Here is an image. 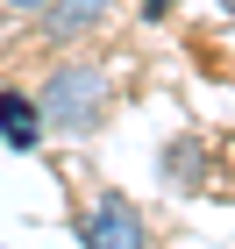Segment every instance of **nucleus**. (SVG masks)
<instances>
[{"label":"nucleus","instance_id":"1","mask_svg":"<svg viewBox=\"0 0 235 249\" xmlns=\"http://www.w3.org/2000/svg\"><path fill=\"white\" fill-rule=\"evenodd\" d=\"M43 128L50 135H100L107 128V107H114V78L100 64H57V71L36 86Z\"/></svg>","mask_w":235,"mask_h":249},{"label":"nucleus","instance_id":"2","mask_svg":"<svg viewBox=\"0 0 235 249\" xmlns=\"http://www.w3.org/2000/svg\"><path fill=\"white\" fill-rule=\"evenodd\" d=\"M72 235H78V249H150V221H143V207L121 185L100 192L93 207L72 221Z\"/></svg>","mask_w":235,"mask_h":249},{"label":"nucleus","instance_id":"3","mask_svg":"<svg viewBox=\"0 0 235 249\" xmlns=\"http://www.w3.org/2000/svg\"><path fill=\"white\" fill-rule=\"evenodd\" d=\"M43 107H36V93H21V86H0V142L15 157H29V150H43Z\"/></svg>","mask_w":235,"mask_h":249},{"label":"nucleus","instance_id":"4","mask_svg":"<svg viewBox=\"0 0 235 249\" xmlns=\"http://www.w3.org/2000/svg\"><path fill=\"white\" fill-rule=\"evenodd\" d=\"M107 15H114V0H50L43 7V36L50 43H78V36H93Z\"/></svg>","mask_w":235,"mask_h":249},{"label":"nucleus","instance_id":"5","mask_svg":"<svg viewBox=\"0 0 235 249\" xmlns=\"http://www.w3.org/2000/svg\"><path fill=\"white\" fill-rule=\"evenodd\" d=\"M199 164H207V150H199L193 135L164 142V157H157V171H164V185H171V192H199V185H207V171H199Z\"/></svg>","mask_w":235,"mask_h":249},{"label":"nucleus","instance_id":"6","mask_svg":"<svg viewBox=\"0 0 235 249\" xmlns=\"http://www.w3.org/2000/svg\"><path fill=\"white\" fill-rule=\"evenodd\" d=\"M50 0H7V15H43Z\"/></svg>","mask_w":235,"mask_h":249},{"label":"nucleus","instance_id":"7","mask_svg":"<svg viewBox=\"0 0 235 249\" xmlns=\"http://www.w3.org/2000/svg\"><path fill=\"white\" fill-rule=\"evenodd\" d=\"M171 15V0H143V21H164Z\"/></svg>","mask_w":235,"mask_h":249},{"label":"nucleus","instance_id":"8","mask_svg":"<svg viewBox=\"0 0 235 249\" xmlns=\"http://www.w3.org/2000/svg\"><path fill=\"white\" fill-rule=\"evenodd\" d=\"M221 15H235V0H221Z\"/></svg>","mask_w":235,"mask_h":249}]
</instances>
